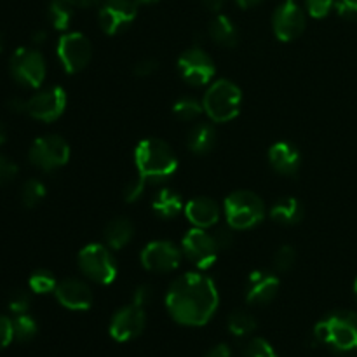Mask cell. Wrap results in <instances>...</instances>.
<instances>
[{
  "label": "cell",
  "mask_w": 357,
  "mask_h": 357,
  "mask_svg": "<svg viewBox=\"0 0 357 357\" xmlns=\"http://www.w3.org/2000/svg\"><path fill=\"white\" fill-rule=\"evenodd\" d=\"M204 357H232V351H230L229 345L218 344L211 349Z\"/></svg>",
  "instance_id": "cell-43"
},
{
  "label": "cell",
  "mask_w": 357,
  "mask_h": 357,
  "mask_svg": "<svg viewBox=\"0 0 357 357\" xmlns=\"http://www.w3.org/2000/svg\"><path fill=\"white\" fill-rule=\"evenodd\" d=\"M28 159L40 171L52 173V171L59 169V167H63L68 162L70 145L61 136H42V138L35 139L33 145L30 146Z\"/></svg>",
  "instance_id": "cell-6"
},
{
  "label": "cell",
  "mask_w": 357,
  "mask_h": 357,
  "mask_svg": "<svg viewBox=\"0 0 357 357\" xmlns=\"http://www.w3.org/2000/svg\"><path fill=\"white\" fill-rule=\"evenodd\" d=\"M30 293L24 291V289H16L13 295L9 296V310L16 316L20 314H26V310L30 309Z\"/></svg>",
  "instance_id": "cell-34"
},
{
  "label": "cell",
  "mask_w": 357,
  "mask_h": 357,
  "mask_svg": "<svg viewBox=\"0 0 357 357\" xmlns=\"http://www.w3.org/2000/svg\"><path fill=\"white\" fill-rule=\"evenodd\" d=\"M202 112H204V107L197 100H194V98H183V100L176 101L173 107L174 117L185 122L195 121V119H199V115Z\"/></svg>",
  "instance_id": "cell-31"
},
{
  "label": "cell",
  "mask_w": 357,
  "mask_h": 357,
  "mask_svg": "<svg viewBox=\"0 0 357 357\" xmlns=\"http://www.w3.org/2000/svg\"><path fill=\"white\" fill-rule=\"evenodd\" d=\"M10 75L17 84L37 89L45 79V59L37 49L21 47L10 58Z\"/></svg>",
  "instance_id": "cell-8"
},
{
  "label": "cell",
  "mask_w": 357,
  "mask_h": 357,
  "mask_svg": "<svg viewBox=\"0 0 357 357\" xmlns=\"http://www.w3.org/2000/svg\"><path fill=\"white\" fill-rule=\"evenodd\" d=\"M289 2H296V3H298V0H289Z\"/></svg>",
  "instance_id": "cell-53"
},
{
  "label": "cell",
  "mask_w": 357,
  "mask_h": 357,
  "mask_svg": "<svg viewBox=\"0 0 357 357\" xmlns=\"http://www.w3.org/2000/svg\"><path fill=\"white\" fill-rule=\"evenodd\" d=\"M268 160H271V166L279 174L293 176V174L298 173L302 155H300L298 149L295 145L288 142H279L272 145L271 150H268Z\"/></svg>",
  "instance_id": "cell-19"
},
{
  "label": "cell",
  "mask_w": 357,
  "mask_h": 357,
  "mask_svg": "<svg viewBox=\"0 0 357 357\" xmlns=\"http://www.w3.org/2000/svg\"><path fill=\"white\" fill-rule=\"evenodd\" d=\"M201 2L208 10H211V13H218V10H222L225 0H201Z\"/></svg>",
  "instance_id": "cell-45"
},
{
  "label": "cell",
  "mask_w": 357,
  "mask_h": 357,
  "mask_svg": "<svg viewBox=\"0 0 357 357\" xmlns=\"http://www.w3.org/2000/svg\"><path fill=\"white\" fill-rule=\"evenodd\" d=\"M243 357H278L272 345L264 338H253L244 347Z\"/></svg>",
  "instance_id": "cell-32"
},
{
  "label": "cell",
  "mask_w": 357,
  "mask_h": 357,
  "mask_svg": "<svg viewBox=\"0 0 357 357\" xmlns=\"http://www.w3.org/2000/svg\"><path fill=\"white\" fill-rule=\"evenodd\" d=\"M335 9L344 20L357 21V0H335Z\"/></svg>",
  "instance_id": "cell-38"
},
{
  "label": "cell",
  "mask_w": 357,
  "mask_h": 357,
  "mask_svg": "<svg viewBox=\"0 0 357 357\" xmlns=\"http://www.w3.org/2000/svg\"><path fill=\"white\" fill-rule=\"evenodd\" d=\"M243 105V93L230 80H216L206 91L202 107L213 122H229L237 117Z\"/></svg>",
  "instance_id": "cell-4"
},
{
  "label": "cell",
  "mask_w": 357,
  "mask_h": 357,
  "mask_svg": "<svg viewBox=\"0 0 357 357\" xmlns=\"http://www.w3.org/2000/svg\"><path fill=\"white\" fill-rule=\"evenodd\" d=\"M333 6H335V0H305L307 13H309L312 17L328 16Z\"/></svg>",
  "instance_id": "cell-37"
},
{
  "label": "cell",
  "mask_w": 357,
  "mask_h": 357,
  "mask_svg": "<svg viewBox=\"0 0 357 357\" xmlns=\"http://www.w3.org/2000/svg\"><path fill=\"white\" fill-rule=\"evenodd\" d=\"M14 340L13 321L6 316H0V351L6 349Z\"/></svg>",
  "instance_id": "cell-40"
},
{
  "label": "cell",
  "mask_w": 357,
  "mask_h": 357,
  "mask_svg": "<svg viewBox=\"0 0 357 357\" xmlns=\"http://www.w3.org/2000/svg\"><path fill=\"white\" fill-rule=\"evenodd\" d=\"M152 296H153V289L150 288L149 284H142L135 289V293H132V303H136V305L139 307H145L146 303L152 300Z\"/></svg>",
  "instance_id": "cell-41"
},
{
  "label": "cell",
  "mask_w": 357,
  "mask_h": 357,
  "mask_svg": "<svg viewBox=\"0 0 357 357\" xmlns=\"http://www.w3.org/2000/svg\"><path fill=\"white\" fill-rule=\"evenodd\" d=\"M160 2V0H136V3L138 6H153V3Z\"/></svg>",
  "instance_id": "cell-50"
},
{
  "label": "cell",
  "mask_w": 357,
  "mask_h": 357,
  "mask_svg": "<svg viewBox=\"0 0 357 357\" xmlns=\"http://www.w3.org/2000/svg\"><path fill=\"white\" fill-rule=\"evenodd\" d=\"M66 93L63 87H49L26 100V114L42 122H52L65 112Z\"/></svg>",
  "instance_id": "cell-12"
},
{
  "label": "cell",
  "mask_w": 357,
  "mask_h": 357,
  "mask_svg": "<svg viewBox=\"0 0 357 357\" xmlns=\"http://www.w3.org/2000/svg\"><path fill=\"white\" fill-rule=\"evenodd\" d=\"M45 197V187L38 180H28L21 188V202L24 208L31 209L40 204Z\"/></svg>",
  "instance_id": "cell-30"
},
{
  "label": "cell",
  "mask_w": 357,
  "mask_h": 357,
  "mask_svg": "<svg viewBox=\"0 0 357 357\" xmlns=\"http://www.w3.org/2000/svg\"><path fill=\"white\" fill-rule=\"evenodd\" d=\"M45 38H47V31L45 30H37L33 35H31V42H33L35 45L44 44Z\"/></svg>",
  "instance_id": "cell-46"
},
{
  "label": "cell",
  "mask_w": 357,
  "mask_h": 357,
  "mask_svg": "<svg viewBox=\"0 0 357 357\" xmlns=\"http://www.w3.org/2000/svg\"><path fill=\"white\" fill-rule=\"evenodd\" d=\"M91 56H93V47H91V42L86 35L72 31V33H66L59 38L58 58L65 72H82L89 65Z\"/></svg>",
  "instance_id": "cell-9"
},
{
  "label": "cell",
  "mask_w": 357,
  "mask_h": 357,
  "mask_svg": "<svg viewBox=\"0 0 357 357\" xmlns=\"http://www.w3.org/2000/svg\"><path fill=\"white\" fill-rule=\"evenodd\" d=\"M208 33L211 40L222 47H236L237 42H239V31H237L236 24L230 21V17L223 16V14L216 16L209 23Z\"/></svg>",
  "instance_id": "cell-22"
},
{
  "label": "cell",
  "mask_w": 357,
  "mask_h": 357,
  "mask_svg": "<svg viewBox=\"0 0 357 357\" xmlns=\"http://www.w3.org/2000/svg\"><path fill=\"white\" fill-rule=\"evenodd\" d=\"M138 3L136 0H103L98 21L107 35H117L136 20Z\"/></svg>",
  "instance_id": "cell-10"
},
{
  "label": "cell",
  "mask_w": 357,
  "mask_h": 357,
  "mask_svg": "<svg viewBox=\"0 0 357 357\" xmlns=\"http://www.w3.org/2000/svg\"><path fill=\"white\" fill-rule=\"evenodd\" d=\"M314 338L337 352L357 349V312L337 310L316 324Z\"/></svg>",
  "instance_id": "cell-3"
},
{
  "label": "cell",
  "mask_w": 357,
  "mask_h": 357,
  "mask_svg": "<svg viewBox=\"0 0 357 357\" xmlns=\"http://www.w3.org/2000/svg\"><path fill=\"white\" fill-rule=\"evenodd\" d=\"M354 295H356V302H357V281H356V286H354Z\"/></svg>",
  "instance_id": "cell-52"
},
{
  "label": "cell",
  "mask_w": 357,
  "mask_h": 357,
  "mask_svg": "<svg viewBox=\"0 0 357 357\" xmlns=\"http://www.w3.org/2000/svg\"><path fill=\"white\" fill-rule=\"evenodd\" d=\"M6 139H7L6 126H3L2 122H0V145H3V143H6Z\"/></svg>",
  "instance_id": "cell-49"
},
{
  "label": "cell",
  "mask_w": 357,
  "mask_h": 357,
  "mask_svg": "<svg viewBox=\"0 0 357 357\" xmlns=\"http://www.w3.org/2000/svg\"><path fill=\"white\" fill-rule=\"evenodd\" d=\"M58 302L70 310H87L93 305V291L80 279H65L54 289Z\"/></svg>",
  "instance_id": "cell-18"
},
{
  "label": "cell",
  "mask_w": 357,
  "mask_h": 357,
  "mask_svg": "<svg viewBox=\"0 0 357 357\" xmlns=\"http://www.w3.org/2000/svg\"><path fill=\"white\" fill-rule=\"evenodd\" d=\"M227 326L234 337H248L257 330V319L246 310H236L229 316Z\"/></svg>",
  "instance_id": "cell-26"
},
{
  "label": "cell",
  "mask_w": 357,
  "mask_h": 357,
  "mask_svg": "<svg viewBox=\"0 0 357 357\" xmlns=\"http://www.w3.org/2000/svg\"><path fill=\"white\" fill-rule=\"evenodd\" d=\"M296 251L291 246H282L274 255V267L279 272H288L295 267Z\"/></svg>",
  "instance_id": "cell-33"
},
{
  "label": "cell",
  "mask_w": 357,
  "mask_h": 357,
  "mask_svg": "<svg viewBox=\"0 0 357 357\" xmlns=\"http://www.w3.org/2000/svg\"><path fill=\"white\" fill-rule=\"evenodd\" d=\"M13 330H14V340L17 342H30L37 335L38 326L37 321L28 314H20L13 319Z\"/></svg>",
  "instance_id": "cell-28"
},
{
  "label": "cell",
  "mask_w": 357,
  "mask_h": 357,
  "mask_svg": "<svg viewBox=\"0 0 357 357\" xmlns=\"http://www.w3.org/2000/svg\"><path fill=\"white\" fill-rule=\"evenodd\" d=\"M28 286L33 293H38V295H45V293H52L58 286V281H56L54 274L51 271H45V268H40V271H35L33 274L30 275V281H28Z\"/></svg>",
  "instance_id": "cell-29"
},
{
  "label": "cell",
  "mask_w": 357,
  "mask_h": 357,
  "mask_svg": "<svg viewBox=\"0 0 357 357\" xmlns=\"http://www.w3.org/2000/svg\"><path fill=\"white\" fill-rule=\"evenodd\" d=\"M79 267L86 278L98 284H110L117 275V265L103 244H89L79 255Z\"/></svg>",
  "instance_id": "cell-7"
},
{
  "label": "cell",
  "mask_w": 357,
  "mask_h": 357,
  "mask_svg": "<svg viewBox=\"0 0 357 357\" xmlns=\"http://www.w3.org/2000/svg\"><path fill=\"white\" fill-rule=\"evenodd\" d=\"M17 166L9 159V157L2 155L0 153V187L3 185H9L10 181H14V178L17 176Z\"/></svg>",
  "instance_id": "cell-36"
},
{
  "label": "cell",
  "mask_w": 357,
  "mask_h": 357,
  "mask_svg": "<svg viewBox=\"0 0 357 357\" xmlns=\"http://www.w3.org/2000/svg\"><path fill=\"white\" fill-rule=\"evenodd\" d=\"M159 70V63L155 59H143L135 66V75L138 77H150Z\"/></svg>",
  "instance_id": "cell-42"
},
{
  "label": "cell",
  "mask_w": 357,
  "mask_h": 357,
  "mask_svg": "<svg viewBox=\"0 0 357 357\" xmlns=\"http://www.w3.org/2000/svg\"><path fill=\"white\" fill-rule=\"evenodd\" d=\"M181 250H183L185 257L199 268L211 267L218 258L220 251L215 243V237L206 234L202 229L188 230L181 243Z\"/></svg>",
  "instance_id": "cell-13"
},
{
  "label": "cell",
  "mask_w": 357,
  "mask_h": 357,
  "mask_svg": "<svg viewBox=\"0 0 357 357\" xmlns=\"http://www.w3.org/2000/svg\"><path fill=\"white\" fill-rule=\"evenodd\" d=\"M178 70L190 86H206L216 73L215 63L201 47L185 51L178 59Z\"/></svg>",
  "instance_id": "cell-11"
},
{
  "label": "cell",
  "mask_w": 357,
  "mask_h": 357,
  "mask_svg": "<svg viewBox=\"0 0 357 357\" xmlns=\"http://www.w3.org/2000/svg\"><path fill=\"white\" fill-rule=\"evenodd\" d=\"M146 326L145 307L131 303L122 307L110 323V335L117 342H129L138 338Z\"/></svg>",
  "instance_id": "cell-16"
},
{
  "label": "cell",
  "mask_w": 357,
  "mask_h": 357,
  "mask_svg": "<svg viewBox=\"0 0 357 357\" xmlns=\"http://www.w3.org/2000/svg\"><path fill=\"white\" fill-rule=\"evenodd\" d=\"M138 174L146 181H164L178 169V157L166 142L159 138L143 139L135 152Z\"/></svg>",
  "instance_id": "cell-2"
},
{
  "label": "cell",
  "mask_w": 357,
  "mask_h": 357,
  "mask_svg": "<svg viewBox=\"0 0 357 357\" xmlns=\"http://www.w3.org/2000/svg\"><path fill=\"white\" fill-rule=\"evenodd\" d=\"M2 49H3V37L2 33H0V52H2Z\"/></svg>",
  "instance_id": "cell-51"
},
{
  "label": "cell",
  "mask_w": 357,
  "mask_h": 357,
  "mask_svg": "<svg viewBox=\"0 0 357 357\" xmlns=\"http://www.w3.org/2000/svg\"><path fill=\"white\" fill-rule=\"evenodd\" d=\"M47 17L56 30H66L72 23V6L65 0H52L49 3Z\"/></svg>",
  "instance_id": "cell-27"
},
{
  "label": "cell",
  "mask_w": 357,
  "mask_h": 357,
  "mask_svg": "<svg viewBox=\"0 0 357 357\" xmlns=\"http://www.w3.org/2000/svg\"><path fill=\"white\" fill-rule=\"evenodd\" d=\"M272 28L279 40L289 42L298 38L305 30V14L296 2L284 0L272 16Z\"/></svg>",
  "instance_id": "cell-14"
},
{
  "label": "cell",
  "mask_w": 357,
  "mask_h": 357,
  "mask_svg": "<svg viewBox=\"0 0 357 357\" xmlns=\"http://www.w3.org/2000/svg\"><path fill=\"white\" fill-rule=\"evenodd\" d=\"M261 2H264V0H237L239 7H243V9H251V7L260 6Z\"/></svg>",
  "instance_id": "cell-48"
},
{
  "label": "cell",
  "mask_w": 357,
  "mask_h": 357,
  "mask_svg": "<svg viewBox=\"0 0 357 357\" xmlns=\"http://www.w3.org/2000/svg\"><path fill=\"white\" fill-rule=\"evenodd\" d=\"M225 216L234 230L251 229L264 220V201L255 192L237 190L225 199Z\"/></svg>",
  "instance_id": "cell-5"
},
{
  "label": "cell",
  "mask_w": 357,
  "mask_h": 357,
  "mask_svg": "<svg viewBox=\"0 0 357 357\" xmlns=\"http://www.w3.org/2000/svg\"><path fill=\"white\" fill-rule=\"evenodd\" d=\"M216 145V131L211 124H197L187 136V146L197 155H206Z\"/></svg>",
  "instance_id": "cell-23"
},
{
  "label": "cell",
  "mask_w": 357,
  "mask_h": 357,
  "mask_svg": "<svg viewBox=\"0 0 357 357\" xmlns=\"http://www.w3.org/2000/svg\"><path fill=\"white\" fill-rule=\"evenodd\" d=\"M181 251L169 241H155L142 251V264L146 271L166 274L180 267Z\"/></svg>",
  "instance_id": "cell-15"
},
{
  "label": "cell",
  "mask_w": 357,
  "mask_h": 357,
  "mask_svg": "<svg viewBox=\"0 0 357 357\" xmlns=\"http://www.w3.org/2000/svg\"><path fill=\"white\" fill-rule=\"evenodd\" d=\"M279 278L274 272H251L246 286V300L251 305H267L278 296Z\"/></svg>",
  "instance_id": "cell-17"
},
{
  "label": "cell",
  "mask_w": 357,
  "mask_h": 357,
  "mask_svg": "<svg viewBox=\"0 0 357 357\" xmlns=\"http://www.w3.org/2000/svg\"><path fill=\"white\" fill-rule=\"evenodd\" d=\"M185 213L197 229H209L220 220V206L209 197H197L190 201L185 208Z\"/></svg>",
  "instance_id": "cell-20"
},
{
  "label": "cell",
  "mask_w": 357,
  "mask_h": 357,
  "mask_svg": "<svg viewBox=\"0 0 357 357\" xmlns=\"http://www.w3.org/2000/svg\"><path fill=\"white\" fill-rule=\"evenodd\" d=\"M135 236V225L128 218H115L110 223H107L103 230V239L108 248L112 250H121L128 246Z\"/></svg>",
  "instance_id": "cell-21"
},
{
  "label": "cell",
  "mask_w": 357,
  "mask_h": 357,
  "mask_svg": "<svg viewBox=\"0 0 357 357\" xmlns=\"http://www.w3.org/2000/svg\"><path fill=\"white\" fill-rule=\"evenodd\" d=\"M65 2H68L70 6H75V7H91L94 6V3L100 2V0H65Z\"/></svg>",
  "instance_id": "cell-47"
},
{
  "label": "cell",
  "mask_w": 357,
  "mask_h": 357,
  "mask_svg": "<svg viewBox=\"0 0 357 357\" xmlns=\"http://www.w3.org/2000/svg\"><path fill=\"white\" fill-rule=\"evenodd\" d=\"M145 185H146V180L139 176V174L132 178V180H129L124 187V201L126 202L138 201V199L142 197L143 192H145Z\"/></svg>",
  "instance_id": "cell-35"
},
{
  "label": "cell",
  "mask_w": 357,
  "mask_h": 357,
  "mask_svg": "<svg viewBox=\"0 0 357 357\" xmlns=\"http://www.w3.org/2000/svg\"><path fill=\"white\" fill-rule=\"evenodd\" d=\"M215 243L218 246V250H229L230 246L234 244V229L232 227H220L218 230L215 232Z\"/></svg>",
  "instance_id": "cell-39"
},
{
  "label": "cell",
  "mask_w": 357,
  "mask_h": 357,
  "mask_svg": "<svg viewBox=\"0 0 357 357\" xmlns=\"http://www.w3.org/2000/svg\"><path fill=\"white\" fill-rule=\"evenodd\" d=\"M271 216L281 225H296L303 218V206L296 197H282L272 206Z\"/></svg>",
  "instance_id": "cell-24"
},
{
  "label": "cell",
  "mask_w": 357,
  "mask_h": 357,
  "mask_svg": "<svg viewBox=\"0 0 357 357\" xmlns=\"http://www.w3.org/2000/svg\"><path fill=\"white\" fill-rule=\"evenodd\" d=\"M166 307L176 323L183 326H204L218 309L215 282L201 274H185L171 284Z\"/></svg>",
  "instance_id": "cell-1"
},
{
  "label": "cell",
  "mask_w": 357,
  "mask_h": 357,
  "mask_svg": "<svg viewBox=\"0 0 357 357\" xmlns=\"http://www.w3.org/2000/svg\"><path fill=\"white\" fill-rule=\"evenodd\" d=\"M7 107L14 114H26V100H21V98H13V100L7 101Z\"/></svg>",
  "instance_id": "cell-44"
},
{
  "label": "cell",
  "mask_w": 357,
  "mask_h": 357,
  "mask_svg": "<svg viewBox=\"0 0 357 357\" xmlns=\"http://www.w3.org/2000/svg\"><path fill=\"white\" fill-rule=\"evenodd\" d=\"M152 208L162 218H174L183 208V201H181L180 194H176L171 188H164L153 197Z\"/></svg>",
  "instance_id": "cell-25"
}]
</instances>
